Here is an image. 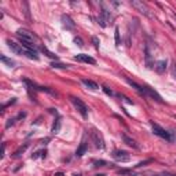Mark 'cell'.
Segmentation results:
<instances>
[{
  "instance_id": "cell-1",
  "label": "cell",
  "mask_w": 176,
  "mask_h": 176,
  "mask_svg": "<svg viewBox=\"0 0 176 176\" xmlns=\"http://www.w3.org/2000/svg\"><path fill=\"white\" fill-rule=\"evenodd\" d=\"M151 129H153V134H154V135H157V136H160V138H162V139H165L167 142H172V140H173L172 134H170L169 131H167V129H164L162 127H160L158 124L151 123Z\"/></svg>"
},
{
  "instance_id": "cell-2",
  "label": "cell",
  "mask_w": 176,
  "mask_h": 176,
  "mask_svg": "<svg viewBox=\"0 0 176 176\" xmlns=\"http://www.w3.org/2000/svg\"><path fill=\"white\" fill-rule=\"evenodd\" d=\"M70 101H72V103L74 105V107H76V110L81 114V117H84V118H87L88 117V107H87V105L84 103V102L81 101V99H79V98H74V96H72L70 98Z\"/></svg>"
},
{
  "instance_id": "cell-3",
  "label": "cell",
  "mask_w": 176,
  "mask_h": 176,
  "mask_svg": "<svg viewBox=\"0 0 176 176\" xmlns=\"http://www.w3.org/2000/svg\"><path fill=\"white\" fill-rule=\"evenodd\" d=\"M16 35H18L19 40L22 41H28V43H33L35 44V40H36V36L33 35L30 30L28 29H24V28H21V29L16 30Z\"/></svg>"
},
{
  "instance_id": "cell-4",
  "label": "cell",
  "mask_w": 176,
  "mask_h": 176,
  "mask_svg": "<svg viewBox=\"0 0 176 176\" xmlns=\"http://www.w3.org/2000/svg\"><path fill=\"white\" fill-rule=\"evenodd\" d=\"M91 138H92V142L95 143V147L96 148H105V140L102 138V135L99 134V131H96L95 128L91 129Z\"/></svg>"
},
{
  "instance_id": "cell-5",
  "label": "cell",
  "mask_w": 176,
  "mask_h": 176,
  "mask_svg": "<svg viewBox=\"0 0 176 176\" xmlns=\"http://www.w3.org/2000/svg\"><path fill=\"white\" fill-rule=\"evenodd\" d=\"M132 7H135L138 11H139L140 14H143L145 16H148V18H151V14H150V10H148V7L143 2H139V0H132L131 2Z\"/></svg>"
},
{
  "instance_id": "cell-6",
  "label": "cell",
  "mask_w": 176,
  "mask_h": 176,
  "mask_svg": "<svg viewBox=\"0 0 176 176\" xmlns=\"http://www.w3.org/2000/svg\"><path fill=\"white\" fill-rule=\"evenodd\" d=\"M112 156H113V158H114L116 161H120V162H127V161L131 160V156L124 150H114Z\"/></svg>"
},
{
  "instance_id": "cell-7",
  "label": "cell",
  "mask_w": 176,
  "mask_h": 176,
  "mask_svg": "<svg viewBox=\"0 0 176 176\" xmlns=\"http://www.w3.org/2000/svg\"><path fill=\"white\" fill-rule=\"evenodd\" d=\"M143 95H147V96H150V98H153L154 101H157L158 103H162V98H161V95H160L158 92H156V91L153 90V88H150V87H143Z\"/></svg>"
},
{
  "instance_id": "cell-8",
  "label": "cell",
  "mask_w": 176,
  "mask_h": 176,
  "mask_svg": "<svg viewBox=\"0 0 176 176\" xmlns=\"http://www.w3.org/2000/svg\"><path fill=\"white\" fill-rule=\"evenodd\" d=\"M110 19H112V15H110V13H109L107 10H105V8H103V10L101 11V15H99V19H98L99 25H101L102 28H106Z\"/></svg>"
},
{
  "instance_id": "cell-9",
  "label": "cell",
  "mask_w": 176,
  "mask_h": 176,
  "mask_svg": "<svg viewBox=\"0 0 176 176\" xmlns=\"http://www.w3.org/2000/svg\"><path fill=\"white\" fill-rule=\"evenodd\" d=\"M74 59L79 61V62H84V63H90V65H95L96 61L92 57H90V55H85V54H79L74 57Z\"/></svg>"
},
{
  "instance_id": "cell-10",
  "label": "cell",
  "mask_w": 176,
  "mask_h": 176,
  "mask_svg": "<svg viewBox=\"0 0 176 176\" xmlns=\"http://www.w3.org/2000/svg\"><path fill=\"white\" fill-rule=\"evenodd\" d=\"M7 44L13 52H15L18 55H24V48H22L21 44H16L15 41H11V40H7Z\"/></svg>"
},
{
  "instance_id": "cell-11",
  "label": "cell",
  "mask_w": 176,
  "mask_h": 176,
  "mask_svg": "<svg viewBox=\"0 0 176 176\" xmlns=\"http://www.w3.org/2000/svg\"><path fill=\"white\" fill-rule=\"evenodd\" d=\"M61 19H62V24H63V26H65L66 29L72 30V29H74V28H76V24H74L73 19H72L69 15H65V14H63V15L61 16Z\"/></svg>"
},
{
  "instance_id": "cell-12",
  "label": "cell",
  "mask_w": 176,
  "mask_h": 176,
  "mask_svg": "<svg viewBox=\"0 0 176 176\" xmlns=\"http://www.w3.org/2000/svg\"><path fill=\"white\" fill-rule=\"evenodd\" d=\"M87 148H88V146H87V142H85V139H82L81 140V143H80V146H79V148H77V151H76V157H82L85 154V151H87Z\"/></svg>"
},
{
  "instance_id": "cell-13",
  "label": "cell",
  "mask_w": 176,
  "mask_h": 176,
  "mask_svg": "<svg viewBox=\"0 0 176 176\" xmlns=\"http://www.w3.org/2000/svg\"><path fill=\"white\" fill-rule=\"evenodd\" d=\"M81 82L85 85L87 88H90V90H98L99 85L96 84L95 81H92V80H88V79H81Z\"/></svg>"
},
{
  "instance_id": "cell-14",
  "label": "cell",
  "mask_w": 176,
  "mask_h": 176,
  "mask_svg": "<svg viewBox=\"0 0 176 176\" xmlns=\"http://www.w3.org/2000/svg\"><path fill=\"white\" fill-rule=\"evenodd\" d=\"M123 140H124V143H125V145L131 146V147H134V148H138L136 142H135L134 139H131L129 136H127V135H123Z\"/></svg>"
},
{
  "instance_id": "cell-15",
  "label": "cell",
  "mask_w": 176,
  "mask_h": 176,
  "mask_svg": "<svg viewBox=\"0 0 176 176\" xmlns=\"http://www.w3.org/2000/svg\"><path fill=\"white\" fill-rule=\"evenodd\" d=\"M165 69H167V61H160V62H157L156 70L158 72V73H164Z\"/></svg>"
},
{
  "instance_id": "cell-16",
  "label": "cell",
  "mask_w": 176,
  "mask_h": 176,
  "mask_svg": "<svg viewBox=\"0 0 176 176\" xmlns=\"http://www.w3.org/2000/svg\"><path fill=\"white\" fill-rule=\"evenodd\" d=\"M24 55H26V57L30 58V59H35V61L38 59L37 51H28V50H24Z\"/></svg>"
},
{
  "instance_id": "cell-17",
  "label": "cell",
  "mask_w": 176,
  "mask_h": 176,
  "mask_svg": "<svg viewBox=\"0 0 176 176\" xmlns=\"http://www.w3.org/2000/svg\"><path fill=\"white\" fill-rule=\"evenodd\" d=\"M40 50H41V52H44V54H46L48 58H51V59H55V61L58 59V57H57V55H55L54 52H51V51H50V50L47 48V47H44V46H43Z\"/></svg>"
},
{
  "instance_id": "cell-18",
  "label": "cell",
  "mask_w": 176,
  "mask_h": 176,
  "mask_svg": "<svg viewBox=\"0 0 176 176\" xmlns=\"http://www.w3.org/2000/svg\"><path fill=\"white\" fill-rule=\"evenodd\" d=\"M59 128H61V118L58 117L57 120H55L54 125H52V129H51V132H52V134H58V132H59Z\"/></svg>"
},
{
  "instance_id": "cell-19",
  "label": "cell",
  "mask_w": 176,
  "mask_h": 176,
  "mask_svg": "<svg viewBox=\"0 0 176 176\" xmlns=\"http://www.w3.org/2000/svg\"><path fill=\"white\" fill-rule=\"evenodd\" d=\"M114 38H116V46L120 47L121 37H120V29H118V28H116V30H114Z\"/></svg>"
},
{
  "instance_id": "cell-20",
  "label": "cell",
  "mask_w": 176,
  "mask_h": 176,
  "mask_svg": "<svg viewBox=\"0 0 176 176\" xmlns=\"http://www.w3.org/2000/svg\"><path fill=\"white\" fill-rule=\"evenodd\" d=\"M146 63H147L148 68H153V63H151V55L148 51V47H146Z\"/></svg>"
},
{
  "instance_id": "cell-21",
  "label": "cell",
  "mask_w": 176,
  "mask_h": 176,
  "mask_svg": "<svg viewBox=\"0 0 176 176\" xmlns=\"http://www.w3.org/2000/svg\"><path fill=\"white\" fill-rule=\"evenodd\" d=\"M26 148H28V143H25V145L22 146V147H19L18 150H16L15 153H14V156H13V157H14V158H16V157H19V156H21V153H24V151L26 150Z\"/></svg>"
},
{
  "instance_id": "cell-22",
  "label": "cell",
  "mask_w": 176,
  "mask_h": 176,
  "mask_svg": "<svg viewBox=\"0 0 176 176\" xmlns=\"http://www.w3.org/2000/svg\"><path fill=\"white\" fill-rule=\"evenodd\" d=\"M0 59H2V62L7 63V65H8V66H14V65H15V63H14V61L8 59V58H7V57H6V55H2V57H0Z\"/></svg>"
},
{
  "instance_id": "cell-23",
  "label": "cell",
  "mask_w": 176,
  "mask_h": 176,
  "mask_svg": "<svg viewBox=\"0 0 176 176\" xmlns=\"http://www.w3.org/2000/svg\"><path fill=\"white\" fill-rule=\"evenodd\" d=\"M51 66L52 68H57V69H66L68 68V65H63V63H59V62H54Z\"/></svg>"
},
{
  "instance_id": "cell-24",
  "label": "cell",
  "mask_w": 176,
  "mask_h": 176,
  "mask_svg": "<svg viewBox=\"0 0 176 176\" xmlns=\"http://www.w3.org/2000/svg\"><path fill=\"white\" fill-rule=\"evenodd\" d=\"M94 164H95V167H105V165H107V162L105 160H99V161H94Z\"/></svg>"
},
{
  "instance_id": "cell-25",
  "label": "cell",
  "mask_w": 176,
  "mask_h": 176,
  "mask_svg": "<svg viewBox=\"0 0 176 176\" xmlns=\"http://www.w3.org/2000/svg\"><path fill=\"white\" fill-rule=\"evenodd\" d=\"M118 173H120V175H134L129 169H121V170H118Z\"/></svg>"
},
{
  "instance_id": "cell-26",
  "label": "cell",
  "mask_w": 176,
  "mask_h": 176,
  "mask_svg": "<svg viewBox=\"0 0 176 176\" xmlns=\"http://www.w3.org/2000/svg\"><path fill=\"white\" fill-rule=\"evenodd\" d=\"M74 43H77V46H80V47L84 46V44H82V40L80 37H74Z\"/></svg>"
},
{
  "instance_id": "cell-27",
  "label": "cell",
  "mask_w": 176,
  "mask_h": 176,
  "mask_svg": "<svg viewBox=\"0 0 176 176\" xmlns=\"http://www.w3.org/2000/svg\"><path fill=\"white\" fill-rule=\"evenodd\" d=\"M92 41H94V46H95L96 48H99V38L98 37H92Z\"/></svg>"
},
{
  "instance_id": "cell-28",
  "label": "cell",
  "mask_w": 176,
  "mask_h": 176,
  "mask_svg": "<svg viewBox=\"0 0 176 176\" xmlns=\"http://www.w3.org/2000/svg\"><path fill=\"white\" fill-rule=\"evenodd\" d=\"M172 74H173V77L176 79V62H173V65H172Z\"/></svg>"
},
{
  "instance_id": "cell-29",
  "label": "cell",
  "mask_w": 176,
  "mask_h": 176,
  "mask_svg": "<svg viewBox=\"0 0 176 176\" xmlns=\"http://www.w3.org/2000/svg\"><path fill=\"white\" fill-rule=\"evenodd\" d=\"M103 91H105V92H106V94H107V95H113L112 90H109V88H107V87H103Z\"/></svg>"
},
{
  "instance_id": "cell-30",
  "label": "cell",
  "mask_w": 176,
  "mask_h": 176,
  "mask_svg": "<svg viewBox=\"0 0 176 176\" xmlns=\"http://www.w3.org/2000/svg\"><path fill=\"white\" fill-rule=\"evenodd\" d=\"M162 176H176V175H173V173H164Z\"/></svg>"
},
{
  "instance_id": "cell-31",
  "label": "cell",
  "mask_w": 176,
  "mask_h": 176,
  "mask_svg": "<svg viewBox=\"0 0 176 176\" xmlns=\"http://www.w3.org/2000/svg\"><path fill=\"white\" fill-rule=\"evenodd\" d=\"M55 176H63V173H61V172H58V173H55Z\"/></svg>"
},
{
  "instance_id": "cell-32",
  "label": "cell",
  "mask_w": 176,
  "mask_h": 176,
  "mask_svg": "<svg viewBox=\"0 0 176 176\" xmlns=\"http://www.w3.org/2000/svg\"><path fill=\"white\" fill-rule=\"evenodd\" d=\"M173 16H175V18H176V14H173Z\"/></svg>"
},
{
  "instance_id": "cell-33",
  "label": "cell",
  "mask_w": 176,
  "mask_h": 176,
  "mask_svg": "<svg viewBox=\"0 0 176 176\" xmlns=\"http://www.w3.org/2000/svg\"><path fill=\"white\" fill-rule=\"evenodd\" d=\"M74 176H80V175H74Z\"/></svg>"
}]
</instances>
